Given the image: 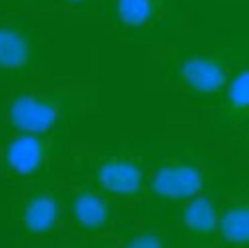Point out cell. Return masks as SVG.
I'll list each match as a JSON object with an SVG mask.
<instances>
[{
    "instance_id": "6",
    "label": "cell",
    "mask_w": 249,
    "mask_h": 248,
    "mask_svg": "<svg viewBox=\"0 0 249 248\" xmlns=\"http://www.w3.org/2000/svg\"><path fill=\"white\" fill-rule=\"evenodd\" d=\"M209 168L198 153L187 151L162 159L147 177V193L160 203L181 206L209 187Z\"/></svg>"
},
{
    "instance_id": "17",
    "label": "cell",
    "mask_w": 249,
    "mask_h": 248,
    "mask_svg": "<svg viewBox=\"0 0 249 248\" xmlns=\"http://www.w3.org/2000/svg\"><path fill=\"white\" fill-rule=\"evenodd\" d=\"M245 152H247V158L249 159V133L247 136V140H245Z\"/></svg>"
},
{
    "instance_id": "2",
    "label": "cell",
    "mask_w": 249,
    "mask_h": 248,
    "mask_svg": "<svg viewBox=\"0 0 249 248\" xmlns=\"http://www.w3.org/2000/svg\"><path fill=\"white\" fill-rule=\"evenodd\" d=\"M67 155V130L3 133L0 178L15 189L54 180Z\"/></svg>"
},
{
    "instance_id": "11",
    "label": "cell",
    "mask_w": 249,
    "mask_h": 248,
    "mask_svg": "<svg viewBox=\"0 0 249 248\" xmlns=\"http://www.w3.org/2000/svg\"><path fill=\"white\" fill-rule=\"evenodd\" d=\"M216 121L225 129L249 127V66L232 75L219 98Z\"/></svg>"
},
{
    "instance_id": "1",
    "label": "cell",
    "mask_w": 249,
    "mask_h": 248,
    "mask_svg": "<svg viewBox=\"0 0 249 248\" xmlns=\"http://www.w3.org/2000/svg\"><path fill=\"white\" fill-rule=\"evenodd\" d=\"M83 114L79 92L66 88H9L0 99V130L51 133L67 130Z\"/></svg>"
},
{
    "instance_id": "5",
    "label": "cell",
    "mask_w": 249,
    "mask_h": 248,
    "mask_svg": "<svg viewBox=\"0 0 249 248\" xmlns=\"http://www.w3.org/2000/svg\"><path fill=\"white\" fill-rule=\"evenodd\" d=\"M147 172L127 155H101L74 167L70 178L83 181L117 202H133L147 190Z\"/></svg>"
},
{
    "instance_id": "16",
    "label": "cell",
    "mask_w": 249,
    "mask_h": 248,
    "mask_svg": "<svg viewBox=\"0 0 249 248\" xmlns=\"http://www.w3.org/2000/svg\"><path fill=\"white\" fill-rule=\"evenodd\" d=\"M48 0H0V4H3L7 9H19V10H41L45 7Z\"/></svg>"
},
{
    "instance_id": "18",
    "label": "cell",
    "mask_w": 249,
    "mask_h": 248,
    "mask_svg": "<svg viewBox=\"0 0 249 248\" xmlns=\"http://www.w3.org/2000/svg\"><path fill=\"white\" fill-rule=\"evenodd\" d=\"M216 248H249V247H238V246H225V244H219V247Z\"/></svg>"
},
{
    "instance_id": "12",
    "label": "cell",
    "mask_w": 249,
    "mask_h": 248,
    "mask_svg": "<svg viewBox=\"0 0 249 248\" xmlns=\"http://www.w3.org/2000/svg\"><path fill=\"white\" fill-rule=\"evenodd\" d=\"M112 15L121 26L131 29L158 23L169 9V0H112Z\"/></svg>"
},
{
    "instance_id": "20",
    "label": "cell",
    "mask_w": 249,
    "mask_h": 248,
    "mask_svg": "<svg viewBox=\"0 0 249 248\" xmlns=\"http://www.w3.org/2000/svg\"><path fill=\"white\" fill-rule=\"evenodd\" d=\"M0 99H1V95H0Z\"/></svg>"
},
{
    "instance_id": "10",
    "label": "cell",
    "mask_w": 249,
    "mask_h": 248,
    "mask_svg": "<svg viewBox=\"0 0 249 248\" xmlns=\"http://www.w3.org/2000/svg\"><path fill=\"white\" fill-rule=\"evenodd\" d=\"M216 241L225 246L249 247V181L225 193Z\"/></svg>"
},
{
    "instance_id": "7",
    "label": "cell",
    "mask_w": 249,
    "mask_h": 248,
    "mask_svg": "<svg viewBox=\"0 0 249 248\" xmlns=\"http://www.w3.org/2000/svg\"><path fill=\"white\" fill-rule=\"evenodd\" d=\"M61 181L71 237L102 240L115 228V208L108 196L74 178Z\"/></svg>"
},
{
    "instance_id": "3",
    "label": "cell",
    "mask_w": 249,
    "mask_h": 248,
    "mask_svg": "<svg viewBox=\"0 0 249 248\" xmlns=\"http://www.w3.org/2000/svg\"><path fill=\"white\" fill-rule=\"evenodd\" d=\"M28 10H0V86L28 85L48 61L44 29Z\"/></svg>"
},
{
    "instance_id": "13",
    "label": "cell",
    "mask_w": 249,
    "mask_h": 248,
    "mask_svg": "<svg viewBox=\"0 0 249 248\" xmlns=\"http://www.w3.org/2000/svg\"><path fill=\"white\" fill-rule=\"evenodd\" d=\"M118 248H172L168 235L153 227L134 228L128 231L123 238Z\"/></svg>"
},
{
    "instance_id": "9",
    "label": "cell",
    "mask_w": 249,
    "mask_h": 248,
    "mask_svg": "<svg viewBox=\"0 0 249 248\" xmlns=\"http://www.w3.org/2000/svg\"><path fill=\"white\" fill-rule=\"evenodd\" d=\"M226 191L207 187L178 206L177 228L187 248H210L216 241L222 200Z\"/></svg>"
},
{
    "instance_id": "8",
    "label": "cell",
    "mask_w": 249,
    "mask_h": 248,
    "mask_svg": "<svg viewBox=\"0 0 249 248\" xmlns=\"http://www.w3.org/2000/svg\"><path fill=\"white\" fill-rule=\"evenodd\" d=\"M233 73V56L228 50H210L182 58L177 77L194 96L219 99Z\"/></svg>"
},
{
    "instance_id": "4",
    "label": "cell",
    "mask_w": 249,
    "mask_h": 248,
    "mask_svg": "<svg viewBox=\"0 0 249 248\" xmlns=\"http://www.w3.org/2000/svg\"><path fill=\"white\" fill-rule=\"evenodd\" d=\"M9 218L15 231L28 244L71 237L60 178L16 189L10 200Z\"/></svg>"
},
{
    "instance_id": "15",
    "label": "cell",
    "mask_w": 249,
    "mask_h": 248,
    "mask_svg": "<svg viewBox=\"0 0 249 248\" xmlns=\"http://www.w3.org/2000/svg\"><path fill=\"white\" fill-rule=\"evenodd\" d=\"M55 3L66 10L85 15L92 12L99 3V0H55Z\"/></svg>"
},
{
    "instance_id": "19",
    "label": "cell",
    "mask_w": 249,
    "mask_h": 248,
    "mask_svg": "<svg viewBox=\"0 0 249 248\" xmlns=\"http://www.w3.org/2000/svg\"><path fill=\"white\" fill-rule=\"evenodd\" d=\"M1 140H3V132L0 130V159H1Z\"/></svg>"
},
{
    "instance_id": "14",
    "label": "cell",
    "mask_w": 249,
    "mask_h": 248,
    "mask_svg": "<svg viewBox=\"0 0 249 248\" xmlns=\"http://www.w3.org/2000/svg\"><path fill=\"white\" fill-rule=\"evenodd\" d=\"M104 240H86L77 237H67L55 241H45V243H34L22 248H109Z\"/></svg>"
}]
</instances>
